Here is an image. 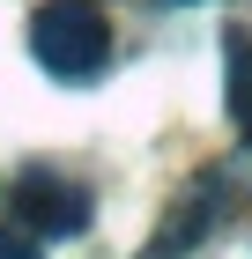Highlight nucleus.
<instances>
[{"mask_svg": "<svg viewBox=\"0 0 252 259\" xmlns=\"http://www.w3.org/2000/svg\"><path fill=\"white\" fill-rule=\"evenodd\" d=\"M15 215L30 237H82L89 230V193L59 170H22L15 178Z\"/></svg>", "mask_w": 252, "mask_h": 259, "instance_id": "nucleus-2", "label": "nucleus"}, {"mask_svg": "<svg viewBox=\"0 0 252 259\" xmlns=\"http://www.w3.org/2000/svg\"><path fill=\"white\" fill-rule=\"evenodd\" d=\"M0 259H45L30 230H0Z\"/></svg>", "mask_w": 252, "mask_h": 259, "instance_id": "nucleus-4", "label": "nucleus"}, {"mask_svg": "<svg viewBox=\"0 0 252 259\" xmlns=\"http://www.w3.org/2000/svg\"><path fill=\"white\" fill-rule=\"evenodd\" d=\"M230 119L252 134V45H230Z\"/></svg>", "mask_w": 252, "mask_h": 259, "instance_id": "nucleus-3", "label": "nucleus"}, {"mask_svg": "<svg viewBox=\"0 0 252 259\" xmlns=\"http://www.w3.org/2000/svg\"><path fill=\"white\" fill-rule=\"evenodd\" d=\"M30 52H38L45 74L59 81H89L104 60H112V30L89 0H45L30 15Z\"/></svg>", "mask_w": 252, "mask_h": 259, "instance_id": "nucleus-1", "label": "nucleus"}]
</instances>
